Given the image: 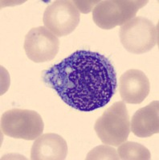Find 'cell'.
Listing matches in <instances>:
<instances>
[{"instance_id":"6da1fadb","label":"cell","mask_w":159,"mask_h":160,"mask_svg":"<svg viewBox=\"0 0 159 160\" xmlns=\"http://www.w3.org/2000/svg\"><path fill=\"white\" fill-rule=\"evenodd\" d=\"M43 80L66 104L84 112L103 108L117 88V73L107 57L78 50L43 72Z\"/></svg>"},{"instance_id":"7a4b0ae2","label":"cell","mask_w":159,"mask_h":160,"mask_svg":"<svg viewBox=\"0 0 159 160\" xmlns=\"http://www.w3.org/2000/svg\"><path fill=\"white\" fill-rule=\"evenodd\" d=\"M94 130L104 144L118 147L127 141L130 133V117L123 101L114 102L97 119Z\"/></svg>"},{"instance_id":"3957f363","label":"cell","mask_w":159,"mask_h":160,"mask_svg":"<svg viewBox=\"0 0 159 160\" xmlns=\"http://www.w3.org/2000/svg\"><path fill=\"white\" fill-rule=\"evenodd\" d=\"M120 40L127 51L136 55L148 52L158 41V30L145 17H134L121 26Z\"/></svg>"},{"instance_id":"277c9868","label":"cell","mask_w":159,"mask_h":160,"mask_svg":"<svg viewBox=\"0 0 159 160\" xmlns=\"http://www.w3.org/2000/svg\"><path fill=\"white\" fill-rule=\"evenodd\" d=\"M147 2L148 1L140 0L100 1L93 10V19L101 29H113L134 18L137 11Z\"/></svg>"},{"instance_id":"5b68a950","label":"cell","mask_w":159,"mask_h":160,"mask_svg":"<svg viewBox=\"0 0 159 160\" xmlns=\"http://www.w3.org/2000/svg\"><path fill=\"white\" fill-rule=\"evenodd\" d=\"M44 124L41 115L35 111L12 109L1 117V129L7 136L35 140L42 135Z\"/></svg>"},{"instance_id":"8992f818","label":"cell","mask_w":159,"mask_h":160,"mask_svg":"<svg viewBox=\"0 0 159 160\" xmlns=\"http://www.w3.org/2000/svg\"><path fill=\"white\" fill-rule=\"evenodd\" d=\"M81 20L80 11L72 1L57 0L44 11L43 22L56 37L67 36L73 32Z\"/></svg>"},{"instance_id":"52a82bcc","label":"cell","mask_w":159,"mask_h":160,"mask_svg":"<svg viewBox=\"0 0 159 160\" xmlns=\"http://www.w3.org/2000/svg\"><path fill=\"white\" fill-rule=\"evenodd\" d=\"M24 50L29 59L34 62L51 61L56 56L60 48V41L53 33L45 27L32 28L26 35Z\"/></svg>"},{"instance_id":"ba28073f","label":"cell","mask_w":159,"mask_h":160,"mask_svg":"<svg viewBox=\"0 0 159 160\" xmlns=\"http://www.w3.org/2000/svg\"><path fill=\"white\" fill-rule=\"evenodd\" d=\"M150 91V80L140 70H128L120 77L119 92L124 102L141 103L148 96Z\"/></svg>"},{"instance_id":"9c48e42d","label":"cell","mask_w":159,"mask_h":160,"mask_svg":"<svg viewBox=\"0 0 159 160\" xmlns=\"http://www.w3.org/2000/svg\"><path fill=\"white\" fill-rule=\"evenodd\" d=\"M68 155V144L64 138L47 133L36 138L31 149L33 160H64Z\"/></svg>"},{"instance_id":"30bf717a","label":"cell","mask_w":159,"mask_h":160,"mask_svg":"<svg viewBox=\"0 0 159 160\" xmlns=\"http://www.w3.org/2000/svg\"><path fill=\"white\" fill-rule=\"evenodd\" d=\"M130 131L139 138H148L159 133V102L153 101L137 110L130 122Z\"/></svg>"},{"instance_id":"8fae6325","label":"cell","mask_w":159,"mask_h":160,"mask_svg":"<svg viewBox=\"0 0 159 160\" xmlns=\"http://www.w3.org/2000/svg\"><path fill=\"white\" fill-rule=\"evenodd\" d=\"M120 159L123 160H149L151 154L146 147L138 142L125 141L117 150Z\"/></svg>"},{"instance_id":"7c38bea8","label":"cell","mask_w":159,"mask_h":160,"mask_svg":"<svg viewBox=\"0 0 159 160\" xmlns=\"http://www.w3.org/2000/svg\"><path fill=\"white\" fill-rule=\"evenodd\" d=\"M87 160H99V159H116L119 160L118 153L116 149L112 148V146L105 144L96 147L90 151L86 156Z\"/></svg>"}]
</instances>
